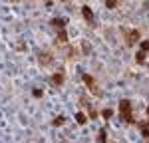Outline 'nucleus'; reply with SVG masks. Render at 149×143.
<instances>
[{
	"label": "nucleus",
	"mask_w": 149,
	"mask_h": 143,
	"mask_svg": "<svg viewBox=\"0 0 149 143\" xmlns=\"http://www.w3.org/2000/svg\"><path fill=\"white\" fill-rule=\"evenodd\" d=\"M135 62H137V64H143V62H145V54H143L141 50L137 52V56H135Z\"/></svg>",
	"instance_id": "nucleus-8"
},
{
	"label": "nucleus",
	"mask_w": 149,
	"mask_h": 143,
	"mask_svg": "<svg viewBox=\"0 0 149 143\" xmlns=\"http://www.w3.org/2000/svg\"><path fill=\"white\" fill-rule=\"evenodd\" d=\"M147 113H149V107H147Z\"/></svg>",
	"instance_id": "nucleus-17"
},
{
	"label": "nucleus",
	"mask_w": 149,
	"mask_h": 143,
	"mask_svg": "<svg viewBox=\"0 0 149 143\" xmlns=\"http://www.w3.org/2000/svg\"><path fill=\"white\" fill-rule=\"evenodd\" d=\"M60 42H66V32H60Z\"/></svg>",
	"instance_id": "nucleus-16"
},
{
	"label": "nucleus",
	"mask_w": 149,
	"mask_h": 143,
	"mask_svg": "<svg viewBox=\"0 0 149 143\" xmlns=\"http://www.w3.org/2000/svg\"><path fill=\"white\" fill-rule=\"evenodd\" d=\"M119 113H121V119H125L127 123H133V113H131V101L129 99H121L119 101Z\"/></svg>",
	"instance_id": "nucleus-1"
},
{
	"label": "nucleus",
	"mask_w": 149,
	"mask_h": 143,
	"mask_svg": "<svg viewBox=\"0 0 149 143\" xmlns=\"http://www.w3.org/2000/svg\"><path fill=\"white\" fill-rule=\"evenodd\" d=\"M106 6H108V8H115V6H117V2H106Z\"/></svg>",
	"instance_id": "nucleus-15"
},
{
	"label": "nucleus",
	"mask_w": 149,
	"mask_h": 143,
	"mask_svg": "<svg viewBox=\"0 0 149 143\" xmlns=\"http://www.w3.org/2000/svg\"><path fill=\"white\" fill-rule=\"evenodd\" d=\"M62 82H64V76H62V74H56V76L52 78V84H56V86H60Z\"/></svg>",
	"instance_id": "nucleus-7"
},
{
	"label": "nucleus",
	"mask_w": 149,
	"mask_h": 143,
	"mask_svg": "<svg viewBox=\"0 0 149 143\" xmlns=\"http://www.w3.org/2000/svg\"><path fill=\"white\" fill-rule=\"evenodd\" d=\"M64 119H66L64 115H60V117H56V119H54V125H62V123H64Z\"/></svg>",
	"instance_id": "nucleus-13"
},
{
	"label": "nucleus",
	"mask_w": 149,
	"mask_h": 143,
	"mask_svg": "<svg viewBox=\"0 0 149 143\" xmlns=\"http://www.w3.org/2000/svg\"><path fill=\"white\" fill-rule=\"evenodd\" d=\"M76 121L84 125V123H86V115H84V113H78V115H76Z\"/></svg>",
	"instance_id": "nucleus-11"
},
{
	"label": "nucleus",
	"mask_w": 149,
	"mask_h": 143,
	"mask_svg": "<svg viewBox=\"0 0 149 143\" xmlns=\"http://www.w3.org/2000/svg\"><path fill=\"white\" fill-rule=\"evenodd\" d=\"M141 52H143V54L149 52V40H143V42H141Z\"/></svg>",
	"instance_id": "nucleus-12"
},
{
	"label": "nucleus",
	"mask_w": 149,
	"mask_h": 143,
	"mask_svg": "<svg viewBox=\"0 0 149 143\" xmlns=\"http://www.w3.org/2000/svg\"><path fill=\"white\" fill-rule=\"evenodd\" d=\"M125 38H127V44L133 46L135 42H139V32H137V30H129V32L125 34Z\"/></svg>",
	"instance_id": "nucleus-2"
},
{
	"label": "nucleus",
	"mask_w": 149,
	"mask_h": 143,
	"mask_svg": "<svg viewBox=\"0 0 149 143\" xmlns=\"http://www.w3.org/2000/svg\"><path fill=\"white\" fill-rule=\"evenodd\" d=\"M106 139H108V133H106V129H102L100 137H98V143H106Z\"/></svg>",
	"instance_id": "nucleus-9"
},
{
	"label": "nucleus",
	"mask_w": 149,
	"mask_h": 143,
	"mask_svg": "<svg viewBox=\"0 0 149 143\" xmlns=\"http://www.w3.org/2000/svg\"><path fill=\"white\" fill-rule=\"evenodd\" d=\"M50 62H52V56H50V54H46V52H44V54H40V64L48 66Z\"/></svg>",
	"instance_id": "nucleus-5"
},
{
	"label": "nucleus",
	"mask_w": 149,
	"mask_h": 143,
	"mask_svg": "<svg viewBox=\"0 0 149 143\" xmlns=\"http://www.w3.org/2000/svg\"><path fill=\"white\" fill-rule=\"evenodd\" d=\"M52 24H54V26H58V28H64L66 20H64V18H58V20H52Z\"/></svg>",
	"instance_id": "nucleus-10"
},
{
	"label": "nucleus",
	"mask_w": 149,
	"mask_h": 143,
	"mask_svg": "<svg viewBox=\"0 0 149 143\" xmlns=\"http://www.w3.org/2000/svg\"><path fill=\"white\" fill-rule=\"evenodd\" d=\"M82 12H84V18H86L88 22H94V12L90 10V6H84V8H82Z\"/></svg>",
	"instance_id": "nucleus-3"
},
{
	"label": "nucleus",
	"mask_w": 149,
	"mask_h": 143,
	"mask_svg": "<svg viewBox=\"0 0 149 143\" xmlns=\"http://www.w3.org/2000/svg\"><path fill=\"white\" fill-rule=\"evenodd\" d=\"M139 127H141V133H143L145 137H149V119H147V121H141Z\"/></svg>",
	"instance_id": "nucleus-6"
},
{
	"label": "nucleus",
	"mask_w": 149,
	"mask_h": 143,
	"mask_svg": "<svg viewBox=\"0 0 149 143\" xmlns=\"http://www.w3.org/2000/svg\"><path fill=\"white\" fill-rule=\"evenodd\" d=\"M112 109H104V111H102V115H104V117H106V119H110V117H112Z\"/></svg>",
	"instance_id": "nucleus-14"
},
{
	"label": "nucleus",
	"mask_w": 149,
	"mask_h": 143,
	"mask_svg": "<svg viewBox=\"0 0 149 143\" xmlns=\"http://www.w3.org/2000/svg\"><path fill=\"white\" fill-rule=\"evenodd\" d=\"M84 82H86V84H88V86H90V88H92V90H94L96 94L100 95V92L96 90V84H94V78H92V76H88V74H86V76H84Z\"/></svg>",
	"instance_id": "nucleus-4"
}]
</instances>
